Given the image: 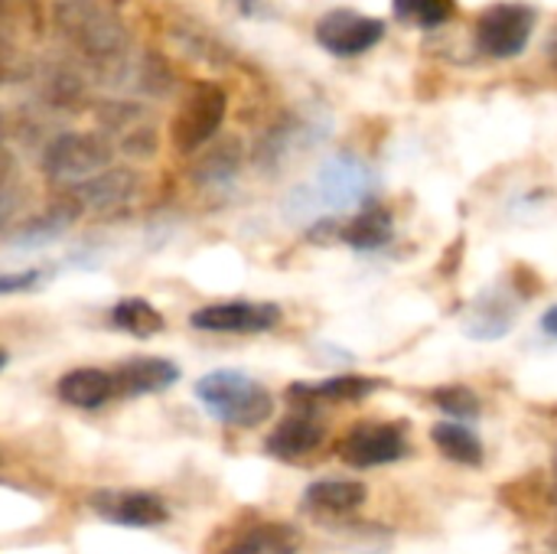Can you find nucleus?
<instances>
[{
    "label": "nucleus",
    "instance_id": "f257e3e1",
    "mask_svg": "<svg viewBox=\"0 0 557 554\" xmlns=\"http://www.w3.org/2000/svg\"><path fill=\"white\" fill-rule=\"evenodd\" d=\"M52 23L59 36L95 69H114L131 49L124 20L101 0H59Z\"/></svg>",
    "mask_w": 557,
    "mask_h": 554
},
{
    "label": "nucleus",
    "instance_id": "f03ea898",
    "mask_svg": "<svg viewBox=\"0 0 557 554\" xmlns=\"http://www.w3.org/2000/svg\"><path fill=\"white\" fill-rule=\"evenodd\" d=\"M196 398L215 421L232 428H258L274 415V395L251 376L232 369L202 376L196 382Z\"/></svg>",
    "mask_w": 557,
    "mask_h": 554
},
{
    "label": "nucleus",
    "instance_id": "7ed1b4c3",
    "mask_svg": "<svg viewBox=\"0 0 557 554\" xmlns=\"http://www.w3.org/2000/svg\"><path fill=\"white\" fill-rule=\"evenodd\" d=\"M114 147L104 134L91 131H65L52 137L42 150V173L59 186H82L98 173L111 170Z\"/></svg>",
    "mask_w": 557,
    "mask_h": 554
},
{
    "label": "nucleus",
    "instance_id": "20e7f679",
    "mask_svg": "<svg viewBox=\"0 0 557 554\" xmlns=\"http://www.w3.org/2000/svg\"><path fill=\"white\" fill-rule=\"evenodd\" d=\"M228 111V95L215 82H199L193 91L183 98L173 124H170V140L180 153H196L202 150L222 127Z\"/></svg>",
    "mask_w": 557,
    "mask_h": 554
},
{
    "label": "nucleus",
    "instance_id": "39448f33",
    "mask_svg": "<svg viewBox=\"0 0 557 554\" xmlns=\"http://www.w3.org/2000/svg\"><path fill=\"white\" fill-rule=\"evenodd\" d=\"M408 454H411L408 431L401 424H385V421H362L339 441V457L356 470L388 467L405 460Z\"/></svg>",
    "mask_w": 557,
    "mask_h": 554
},
{
    "label": "nucleus",
    "instance_id": "423d86ee",
    "mask_svg": "<svg viewBox=\"0 0 557 554\" xmlns=\"http://www.w3.org/2000/svg\"><path fill=\"white\" fill-rule=\"evenodd\" d=\"M535 29V10L525 3H496L476 23V46L493 59H516L525 52Z\"/></svg>",
    "mask_w": 557,
    "mask_h": 554
},
{
    "label": "nucleus",
    "instance_id": "0eeeda50",
    "mask_svg": "<svg viewBox=\"0 0 557 554\" xmlns=\"http://www.w3.org/2000/svg\"><path fill=\"white\" fill-rule=\"evenodd\" d=\"M382 36H385V23L356 10H330L317 23V42L339 59L369 52Z\"/></svg>",
    "mask_w": 557,
    "mask_h": 554
},
{
    "label": "nucleus",
    "instance_id": "6e6552de",
    "mask_svg": "<svg viewBox=\"0 0 557 554\" xmlns=\"http://www.w3.org/2000/svg\"><path fill=\"white\" fill-rule=\"evenodd\" d=\"M277 304H255V300H228V304H209L199 307L189 317L193 330L202 333H268L281 323Z\"/></svg>",
    "mask_w": 557,
    "mask_h": 554
},
{
    "label": "nucleus",
    "instance_id": "1a4fd4ad",
    "mask_svg": "<svg viewBox=\"0 0 557 554\" xmlns=\"http://www.w3.org/2000/svg\"><path fill=\"white\" fill-rule=\"evenodd\" d=\"M372 189V173L362 160L339 153L320 167L317 186H313V206H330V209H346L356 206L369 196Z\"/></svg>",
    "mask_w": 557,
    "mask_h": 554
},
{
    "label": "nucleus",
    "instance_id": "9d476101",
    "mask_svg": "<svg viewBox=\"0 0 557 554\" xmlns=\"http://www.w3.org/2000/svg\"><path fill=\"white\" fill-rule=\"evenodd\" d=\"M91 509L124 529H157L170 519V509L160 496L144 490H111L91 496Z\"/></svg>",
    "mask_w": 557,
    "mask_h": 554
},
{
    "label": "nucleus",
    "instance_id": "9b49d317",
    "mask_svg": "<svg viewBox=\"0 0 557 554\" xmlns=\"http://www.w3.org/2000/svg\"><path fill=\"white\" fill-rule=\"evenodd\" d=\"M326 441V424L310 411V408H300L294 415H287L264 441V451L284 464H297V460H307L310 454H317Z\"/></svg>",
    "mask_w": 557,
    "mask_h": 554
},
{
    "label": "nucleus",
    "instance_id": "f8f14e48",
    "mask_svg": "<svg viewBox=\"0 0 557 554\" xmlns=\"http://www.w3.org/2000/svg\"><path fill=\"white\" fill-rule=\"evenodd\" d=\"M137 193H140V176L127 167H111V170L98 173L95 180L75 186L72 199L78 202V209L114 212V209H124Z\"/></svg>",
    "mask_w": 557,
    "mask_h": 554
},
{
    "label": "nucleus",
    "instance_id": "ddd939ff",
    "mask_svg": "<svg viewBox=\"0 0 557 554\" xmlns=\"http://www.w3.org/2000/svg\"><path fill=\"white\" fill-rule=\"evenodd\" d=\"M114 372L117 382V398H137V395H153V392H166L180 382V369L170 359L160 356H134L127 362H121Z\"/></svg>",
    "mask_w": 557,
    "mask_h": 554
},
{
    "label": "nucleus",
    "instance_id": "4468645a",
    "mask_svg": "<svg viewBox=\"0 0 557 554\" xmlns=\"http://www.w3.org/2000/svg\"><path fill=\"white\" fill-rule=\"evenodd\" d=\"M55 395L72 408L95 411L111 398H117V382L114 372L108 369H72L55 382Z\"/></svg>",
    "mask_w": 557,
    "mask_h": 554
},
{
    "label": "nucleus",
    "instance_id": "2eb2a0df",
    "mask_svg": "<svg viewBox=\"0 0 557 554\" xmlns=\"http://www.w3.org/2000/svg\"><path fill=\"white\" fill-rule=\"evenodd\" d=\"M369 500L366 483L359 480H317L304 490V509L313 516H349Z\"/></svg>",
    "mask_w": 557,
    "mask_h": 554
},
{
    "label": "nucleus",
    "instance_id": "dca6fc26",
    "mask_svg": "<svg viewBox=\"0 0 557 554\" xmlns=\"http://www.w3.org/2000/svg\"><path fill=\"white\" fill-rule=\"evenodd\" d=\"M512 327H516V307L499 291H486L483 297H476L467 320H463L467 336L483 340V343L503 340L506 333H512Z\"/></svg>",
    "mask_w": 557,
    "mask_h": 554
},
{
    "label": "nucleus",
    "instance_id": "f3484780",
    "mask_svg": "<svg viewBox=\"0 0 557 554\" xmlns=\"http://www.w3.org/2000/svg\"><path fill=\"white\" fill-rule=\"evenodd\" d=\"M382 382H375V379H366V376H333V379H323V382H313V385H290L287 389V395H290V402H297V405H304V408H310V405H317V402H362V398H369V395H375V389H379Z\"/></svg>",
    "mask_w": 557,
    "mask_h": 554
},
{
    "label": "nucleus",
    "instance_id": "a211bd4d",
    "mask_svg": "<svg viewBox=\"0 0 557 554\" xmlns=\"http://www.w3.org/2000/svg\"><path fill=\"white\" fill-rule=\"evenodd\" d=\"M392 235H395V222L392 212L382 206H366L339 229V238L356 251H379L392 242Z\"/></svg>",
    "mask_w": 557,
    "mask_h": 554
},
{
    "label": "nucleus",
    "instance_id": "6ab92c4d",
    "mask_svg": "<svg viewBox=\"0 0 557 554\" xmlns=\"http://www.w3.org/2000/svg\"><path fill=\"white\" fill-rule=\"evenodd\" d=\"M300 535L284 522H258L245 529L225 554H297Z\"/></svg>",
    "mask_w": 557,
    "mask_h": 554
},
{
    "label": "nucleus",
    "instance_id": "aec40b11",
    "mask_svg": "<svg viewBox=\"0 0 557 554\" xmlns=\"http://www.w3.org/2000/svg\"><path fill=\"white\" fill-rule=\"evenodd\" d=\"M78 202L75 199H62L55 202L52 209L33 216L29 222H23L16 232H13V245H23V248H33V245H46L52 242L55 235H62L75 219H78Z\"/></svg>",
    "mask_w": 557,
    "mask_h": 554
},
{
    "label": "nucleus",
    "instance_id": "412c9836",
    "mask_svg": "<svg viewBox=\"0 0 557 554\" xmlns=\"http://www.w3.org/2000/svg\"><path fill=\"white\" fill-rule=\"evenodd\" d=\"M431 438H434V447L447 460H454L460 467H480L483 464V441L467 424H460V421H441L431 431Z\"/></svg>",
    "mask_w": 557,
    "mask_h": 554
},
{
    "label": "nucleus",
    "instance_id": "4be33fe9",
    "mask_svg": "<svg viewBox=\"0 0 557 554\" xmlns=\"http://www.w3.org/2000/svg\"><path fill=\"white\" fill-rule=\"evenodd\" d=\"M242 170V144L238 140H222L215 147H209L196 167H193V176L196 183L202 186H225L235 180V173Z\"/></svg>",
    "mask_w": 557,
    "mask_h": 554
},
{
    "label": "nucleus",
    "instance_id": "5701e85b",
    "mask_svg": "<svg viewBox=\"0 0 557 554\" xmlns=\"http://www.w3.org/2000/svg\"><path fill=\"white\" fill-rule=\"evenodd\" d=\"M23 202H26V189H23L20 163L13 150L0 144V232H7L20 219Z\"/></svg>",
    "mask_w": 557,
    "mask_h": 554
},
{
    "label": "nucleus",
    "instance_id": "b1692460",
    "mask_svg": "<svg viewBox=\"0 0 557 554\" xmlns=\"http://www.w3.org/2000/svg\"><path fill=\"white\" fill-rule=\"evenodd\" d=\"M111 327L121 330V333H127V336L147 340V336H153V333L163 330V317H160V310L150 307L147 300L127 297V300L114 304V310H111Z\"/></svg>",
    "mask_w": 557,
    "mask_h": 554
},
{
    "label": "nucleus",
    "instance_id": "393cba45",
    "mask_svg": "<svg viewBox=\"0 0 557 554\" xmlns=\"http://www.w3.org/2000/svg\"><path fill=\"white\" fill-rule=\"evenodd\" d=\"M431 402H434L450 421H460V424L476 421L480 411H483L480 395H476L473 389H467V385H444V389H434V392H431Z\"/></svg>",
    "mask_w": 557,
    "mask_h": 554
},
{
    "label": "nucleus",
    "instance_id": "a878e982",
    "mask_svg": "<svg viewBox=\"0 0 557 554\" xmlns=\"http://www.w3.org/2000/svg\"><path fill=\"white\" fill-rule=\"evenodd\" d=\"M398 20L411 23V26H421V29H434V26H444L450 16H454V0H392Z\"/></svg>",
    "mask_w": 557,
    "mask_h": 554
},
{
    "label": "nucleus",
    "instance_id": "bb28decb",
    "mask_svg": "<svg viewBox=\"0 0 557 554\" xmlns=\"http://www.w3.org/2000/svg\"><path fill=\"white\" fill-rule=\"evenodd\" d=\"M0 23L13 26V33L36 29L39 26V10L33 0H0Z\"/></svg>",
    "mask_w": 557,
    "mask_h": 554
},
{
    "label": "nucleus",
    "instance_id": "cd10ccee",
    "mask_svg": "<svg viewBox=\"0 0 557 554\" xmlns=\"http://www.w3.org/2000/svg\"><path fill=\"white\" fill-rule=\"evenodd\" d=\"M180 46H183V49H189V52H193V56H199V59H209V62H222V59H228L225 46H222V42H215L209 33H180Z\"/></svg>",
    "mask_w": 557,
    "mask_h": 554
},
{
    "label": "nucleus",
    "instance_id": "c85d7f7f",
    "mask_svg": "<svg viewBox=\"0 0 557 554\" xmlns=\"http://www.w3.org/2000/svg\"><path fill=\"white\" fill-rule=\"evenodd\" d=\"M42 281V271L29 268V271H10V274H0V297H10V294H26L33 287H39Z\"/></svg>",
    "mask_w": 557,
    "mask_h": 554
},
{
    "label": "nucleus",
    "instance_id": "c756f323",
    "mask_svg": "<svg viewBox=\"0 0 557 554\" xmlns=\"http://www.w3.org/2000/svg\"><path fill=\"white\" fill-rule=\"evenodd\" d=\"M542 330H545L548 336H557V304L542 317Z\"/></svg>",
    "mask_w": 557,
    "mask_h": 554
},
{
    "label": "nucleus",
    "instance_id": "7c9ffc66",
    "mask_svg": "<svg viewBox=\"0 0 557 554\" xmlns=\"http://www.w3.org/2000/svg\"><path fill=\"white\" fill-rule=\"evenodd\" d=\"M548 56H552V62H555V69H557V36L552 39V46H548Z\"/></svg>",
    "mask_w": 557,
    "mask_h": 554
},
{
    "label": "nucleus",
    "instance_id": "2f4dec72",
    "mask_svg": "<svg viewBox=\"0 0 557 554\" xmlns=\"http://www.w3.org/2000/svg\"><path fill=\"white\" fill-rule=\"evenodd\" d=\"M3 137H7V118H3V111H0V144H3Z\"/></svg>",
    "mask_w": 557,
    "mask_h": 554
},
{
    "label": "nucleus",
    "instance_id": "473e14b6",
    "mask_svg": "<svg viewBox=\"0 0 557 554\" xmlns=\"http://www.w3.org/2000/svg\"><path fill=\"white\" fill-rule=\"evenodd\" d=\"M7 366V349H0V369Z\"/></svg>",
    "mask_w": 557,
    "mask_h": 554
},
{
    "label": "nucleus",
    "instance_id": "72a5a7b5",
    "mask_svg": "<svg viewBox=\"0 0 557 554\" xmlns=\"http://www.w3.org/2000/svg\"><path fill=\"white\" fill-rule=\"evenodd\" d=\"M555 503H557V457H555Z\"/></svg>",
    "mask_w": 557,
    "mask_h": 554
},
{
    "label": "nucleus",
    "instance_id": "f704fd0d",
    "mask_svg": "<svg viewBox=\"0 0 557 554\" xmlns=\"http://www.w3.org/2000/svg\"><path fill=\"white\" fill-rule=\"evenodd\" d=\"M0 464H3V457H0Z\"/></svg>",
    "mask_w": 557,
    "mask_h": 554
}]
</instances>
